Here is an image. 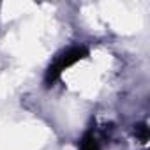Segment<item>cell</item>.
<instances>
[{"instance_id":"cell-1","label":"cell","mask_w":150,"mask_h":150,"mask_svg":"<svg viewBox=\"0 0 150 150\" xmlns=\"http://www.w3.org/2000/svg\"><path fill=\"white\" fill-rule=\"evenodd\" d=\"M87 55H88V50L85 46H74V48H69V50L62 51L60 55H57V58L50 64V67L46 71V85L55 83L67 67H71L78 60L85 58Z\"/></svg>"},{"instance_id":"cell-2","label":"cell","mask_w":150,"mask_h":150,"mask_svg":"<svg viewBox=\"0 0 150 150\" xmlns=\"http://www.w3.org/2000/svg\"><path fill=\"white\" fill-rule=\"evenodd\" d=\"M80 150H101L92 131H87L83 134V138L80 139Z\"/></svg>"},{"instance_id":"cell-3","label":"cell","mask_w":150,"mask_h":150,"mask_svg":"<svg viewBox=\"0 0 150 150\" xmlns=\"http://www.w3.org/2000/svg\"><path fill=\"white\" fill-rule=\"evenodd\" d=\"M134 134L145 143V141L148 139V127H146V124H138V125H134Z\"/></svg>"}]
</instances>
